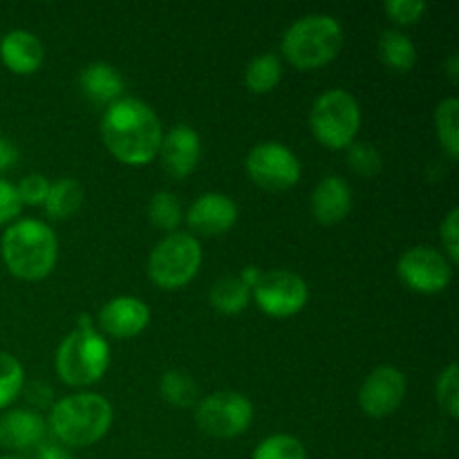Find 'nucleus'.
I'll list each match as a JSON object with an SVG mask.
<instances>
[{"label":"nucleus","instance_id":"obj_1","mask_svg":"<svg viewBox=\"0 0 459 459\" xmlns=\"http://www.w3.org/2000/svg\"><path fill=\"white\" fill-rule=\"evenodd\" d=\"M160 117L142 99L121 97L103 110L101 139L110 155L126 166H148L160 151Z\"/></svg>","mask_w":459,"mask_h":459},{"label":"nucleus","instance_id":"obj_2","mask_svg":"<svg viewBox=\"0 0 459 459\" xmlns=\"http://www.w3.org/2000/svg\"><path fill=\"white\" fill-rule=\"evenodd\" d=\"M112 426V406L97 393L63 397L49 411L48 430L65 448H85L101 442Z\"/></svg>","mask_w":459,"mask_h":459},{"label":"nucleus","instance_id":"obj_3","mask_svg":"<svg viewBox=\"0 0 459 459\" xmlns=\"http://www.w3.org/2000/svg\"><path fill=\"white\" fill-rule=\"evenodd\" d=\"M4 267L21 281H43L58 258V242L52 229L40 220H18L0 240Z\"/></svg>","mask_w":459,"mask_h":459},{"label":"nucleus","instance_id":"obj_4","mask_svg":"<svg viewBox=\"0 0 459 459\" xmlns=\"http://www.w3.org/2000/svg\"><path fill=\"white\" fill-rule=\"evenodd\" d=\"M110 366V345L90 316H81L76 330L61 341L54 368L63 384L85 388L103 379Z\"/></svg>","mask_w":459,"mask_h":459},{"label":"nucleus","instance_id":"obj_5","mask_svg":"<svg viewBox=\"0 0 459 459\" xmlns=\"http://www.w3.org/2000/svg\"><path fill=\"white\" fill-rule=\"evenodd\" d=\"M343 48V25L330 13L299 18L282 36V56L299 70H314L334 61Z\"/></svg>","mask_w":459,"mask_h":459},{"label":"nucleus","instance_id":"obj_6","mask_svg":"<svg viewBox=\"0 0 459 459\" xmlns=\"http://www.w3.org/2000/svg\"><path fill=\"white\" fill-rule=\"evenodd\" d=\"M361 128V108L348 90H327L314 101L309 130L330 151H348Z\"/></svg>","mask_w":459,"mask_h":459},{"label":"nucleus","instance_id":"obj_7","mask_svg":"<svg viewBox=\"0 0 459 459\" xmlns=\"http://www.w3.org/2000/svg\"><path fill=\"white\" fill-rule=\"evenodd\" d=\"M202 267V245L191 233H169L148 255V278L160 290H182Z\"/></svg>","mask_w":459,"mask_h":459},{"label":"nucleus","instance_id":"obj_8","mask_svg":"<svg viewBox=\"0 0 459 459\" xmlns=\"http://www.w3.org/2000/svg\"><path fill=\"white\" fill-rule=\"evenodd\" d=\"M254 421V406L236 390H218L195 403V424L215 439H233L247 433Z\"/></svg>","mask_w":459,"mask_h":459},{"label":"nucleus","instance_id":"obj_9","mask_svg":"<svg viewBox=\"0 0 459 459\" xmlns=\"http://www.w3.org/2000/svg\"><path fill=\"white\" fill-rule=\"evenodd\" d=\"M247 173L255 186L272 193L290 191L299 184L300 161L294 152L278 142L255 143L247 155Z\"/></svg>","mask_w":459,"mask_h":459},{"label":"nucleus","instance_id":"obj_10","mask_svg":"<svg viewBox=\"0 0 459 459\" xmlns=\"http://www.w3.org/2000/svg\"><path fill=\"white\" fill-rule=\"evenodd\" d=\"M251 299L267 316L290 318L305 309L309 300V287L299 273L290 269H272L263 272L260 281L251 290Z\"/></svg>","mask_w":459,"mask_h":459},{"label":"nucleus","instance_id":"obj_11","mask_svg":"<svg viewBox=\"0 0 459 459\" xmlns=\"http://www.w3.org/2000/svg\"><path fill=\"white\" fill-rule=\"evenodd\" d=\"M397 276L417 294H439L453 281V264L444 251L435 247H411L397 263Z\"/></svg>","mask_w":459,"mask_h":459},{"label":"nucleus","instance_id":"obj_12","mask_svg":"<svg viewBox=\"0 0 459 459\" xmlns=\"http://www.w3.org/2000/svg\"><path fill=\"white\" fill-rule=\"evenodd\" d=\"M406 375L399 368L379 366L366 377L359 388V406L372 420H384L399 411L406 399Z\"/></svg>","mask_w":459,"mask_h":459},{"label":"nucleus","instance_id":"obj_13","mask_svg":"<svg viewBox=\"0 0 459 459\" xmlns=\"http://www.w3.org/2000/svg\"><path fill=\"white\" fill-rule=\"evenodd\" d=\"M161 166L166 173L175 179H184L197 169L202 155V142L200 134L186 124H178L161 137L160 143Z\"/></svg>","mask_w":459,"mask_h":459},{"label":"nucleus","instance_id":"obj_14","mask_svg":"<svg viewBox=\"0 0 459 459\" xmlns=\"http://www.w3.org/2000/svg\"><path fill=\"white\" fill-rule=\"evenodd\" d=\"M148 323H151V309L142 299L117 296L99 309L94 325L101 327L112 339H133L146 330Z\"/></svg>","mask_w":459,"mask_h":459},{"label":"nucleus","instance_id":"obj_15","mask_svg":"<svg viewBox=\"0 0 459 459\" xmlns=\"http://www.w3.org/2000/svg\"><path fill=\"white\" fill-rule=\"evenodd\" d=\"M188 227L206 238L222 236L238 222V206L224 193H204L191 204L186 213Z\"/></svg>","mask_w":459,"mask_h":459},{"label":"nucleus","instance_id":"obj_16","mask_svg":"<svg viewBox=\"0 0 459 459\" xmlns=\"http://www.w3.org/2000/svg\"><path fill=\"white\" fill-rule=\"evenodd\" d=\"M48 437V424L34 411H9L0 417V446L9 451H31Z\"/></svg>","mask_w":459,"mask_h":459},{"label":"nucleus","instance_id":"obj_17","mask_svg":"<svg viewBox=\"0 0 459 459\" xmlns=\"http://www.w3.org/2000/svg\"><path fill=\"white\" fill-rule=\"evenodd\" d=\"M352 209V188L339 175H327L312 193V215L316 222L332 227L348 218Z\"/></svg>","mask_w":459,"mask_h":459},{"label":"nucleus","instance_id":"obj_18","mask_svg":"<svg viewBox=\"0 0 459 459\" xmlns=\"http://www.w3.org/2000/svg\"><path fill=\"white\" fill-rule=\"evenodd\" d=\"M0 58L13 74H34L45 61V48L36 34L27 30H12L0 40Z\"/></svg>","mask_w":459,"mask_h":459},{"label":"nucleus","instance_id":"obj_19","mask_svg":"<svg viewBox=\"0 0 459 459\" xmlns=\"http://www.w3.org/2000/svg\"><path fill=\"white\" fill-rule=\"evenodd\" d=\"M81 92L99 106H110L117 99H121L126 90V81L121 72L110 63H92L79 74Z\"/></svg>","mask_w":459,"mask_h":459},{"label":"nucleus","instance_id":"obj_20","mask_svg":"<svg viewBox=\"0 0 459 459\" xmlns=\"http://www.w3.org/2000/svg\"><path fill=\"white\" fill-rule=\"evenodd\" d=\"M379 58L385 67L399 74H408L417 63V48L403 31L385 30L379 36Z\"/></svg>","mask_w":459,"mask_h":459},{"label":"nucleus","instance_id":"obj_21","mask_svg":"<svg viewBox=\"0 0 459 459\" xmlns=\"http://www.w3.org/2000/svg\"><path fill=\"white\" fill-rule=\"evenodd\" d=\"M83 197H85V191L76 179L63 178L58 179V182L49 184V191L43 202V209L45 213L54 220L72 218V215L83 206Z\"/></svg>","mask_w":459,"mask_h":459},{"label":"nucleus","instance_id":"obj_22","mask_svg":"<svg viewBox=\"0 0 459 459\" xmlns=\"http://www.w3.org/2000/svg\"><path fill=\"white\" fill-rule=\"evenodd\" d=\"M209 300L215 312L233 316V314L245 312L251 300V290L238 276H224L213 282Z\"/></svg>","mask_w":459,"mask_h":459},{"label":"nucleus","instance_id":"obj_23","mask_svg":"<svg viewBox=\"0 0 459 459\" xmlns=\"http://www.w3.org/2000/svg\"><path fill=\"white\" fill-rule=\"evenodd\" d=\"M282 63L276 54H258L245 70V85L254 94H267L281 83Z\"/></svg>","mask_w":459,"mask_h":459},{"label":"nucleus","instance_id":"obj_24","mask_svg":"<svg viewBox=\"0 0 459 459\" xmlns=\"http://www.w3.org/2000/svg\"><path fill=\"white\" fill-rule=\"evenodd\" d=\"M160 394L175 408H191L197 403L200 388L193 377L184 370H166L160 379Z\"/></svg>","mask_w":459,"mask_h":459},{"label":"nucleus","instance_id":"obj_25","mask_svg":"<svg viewBox=\"0 0 459 459\" xmlns=\"http://www.w3.org/2000/svg\"><path fill=\"white\" fill-rule=\"evenodd\" d=\"M435 133L453 161L459 157V99L448 97L435 110Z\"/></svg>","mask_w":459,"mask_h":459},{"label":"nucleus","instance_id":"obj_26","mask_svg":"<svg viewBox=\"0 0 459 459\" xmlns=\"http://www.w3.org/2000/svg\"><path fill=\"white\" fill-rule=\"evenodd\" d=\"M148 220H151L152 227H157L160 231H178V227L184 220V211L178 195H173V193L169 191L155 193V195L151 197V202H148Z\"/></svg>","mask_w":459,"mask_h":459},{"label":"nucleus","instance_id":"obj_27","mask_svg":"<svg viewBox=\"0 0 459 459\" xmlns=\"http://www.w3.org/2000/svg\"><path fill=\"white\" fill-rule=\"evenodd\" d=\"M251 459H307L303 442L294 435H269L254 448Z\"/></svg>","mask_w":459,"mask_h":459},{"label":"nucleus","instance_id":"obj_28","mask_svg":"<svg viewBox=\"0 0 459 459\" xmlns=\"http://www.w3.org/2000/svg\"><path fill=\"white\" fill-rule=\"evenodd\" d=\"M25 385V370L13 354L0 352V411L21 394Z\"/></svg>","mask_w":459,"mask_h":459},{"label":"nucleus","instance_id":"obj_29","mask_svg":"<svg viewBox=\"0 0 459 459\" xmlns=\"http://www.w3.org/2000/svg\"><path fill=\"white\" fill-rule=\"evenodd\" d=\"M348 166L350 170H354L361 178H375L381 166H384V161H381V152L372 143L354 142L348 148Z\"/></svg>","mask_w":459,"mask_h":459},{"label":"nucleus","instance_id":"obj_30","mask_svg":"<svg viewBox=\"0 0 459 459\" xmlns=\"http://www.w3.org/2000/svg\"><path fill=\"white\" fill-rule=\"evenodd\" d=\"M437 403L448 417H459V370L457 363H448L446 370H442L437 379Z\"/></svg>","mask_w":459,"mask_h":459},{"label":"nucleus","instance_id":"obj_31","mask_svg":"<svg viewBox=\"0 0 459 459\" xmlns=\"http://www.w3.org/2000/svg\"><path fill=\"white\" fill-rule=\"evenodd\" d=\"M384 9L390 16V21L408 27L421 21V16L426 13V3L424 0H388Z\"/></svg>","mask_w":459,"mask_h":459},{"label":"nucleus","instance_id":"obj_32","mask_svg":"<svg viewBox=\"0 0 459 459\" xmlns=\"http://www.w3.org/2000/svg\"><path fill=\"white\" fill-rule=\"evenodd\" d=\"M49 179L40 173H31L27 178L21 179V184L16 186L18 197H21L22 206H43L45 197L49 191Z\"/></svg>","mask_w":459,"mask_h":459},{"label":"nucleus","instance_id":"obj_33","mask_svg":"<svg viewBox=\"0 0 459 459\" xmlns=\"http://www.w3.org/2000/svg\"><path fill=\"white\" fill-rule=\"evenodd\" d=\"M439 233H442L444 249H446V258L451 260V264L459 263V209L453 206L448 211V215L444 218L442 227H439Z\"/></svg>","mask_w":459,"mask_h":459},{"label":"nucleus","instance_id":"obj_34","mask_svg":"<svg viewBox=\"0 0 459 459\" xmlns=\"http://www.w3.org/2000/svg\"><path fill=\"white\" fill-rule=\"evenodd\" d=\"M21 197H18L16 186L7 179H0V227L13 222L21 215Z\"/></svg>","mask_w":459,"mask_h":459},{"label":"nucleus","instance_id":"obj_35","mask_svg":"<svg viewBox=\"0 0 459 459\" xmlns=\"http://www.w3.org/2000/svg\"><path fill=\"white\" fill-rule=\"evenodd\" d=\"M36 459H72V453L63 444L45 439L40 446H36Z\"/></svg>","mask_w":459,"mask_h":459},{"label":"nucleus","instance_id":"obj_36","mask_svg":"<svg viewBox=\"0 0 459 459\" xmlns=\"http://www.w3.org/2000/svg\"><path fill=\"white\" fill-rule=\"evenodd\" d=\"M16 160H18L16 146H13L12 142H7V139L0 134V173L7 169H12V166L16 164Z\"/></svg>","mask_w":459,"mask_h":459},{"label":"nucleus","instance_id":"obj_37","mask_svg":"<svg viewBox=\"0 0 459 459\" xmlns=\"http://www.w3.org/2000/svg\"><path fill=\"white\" fill-rule=\"evenodd\" d=\"M260 276H263V269H258V267H254V264H251V267L242 269V273L238 278H240V281L245 282V285L249 287V290H254L255 282L260 281Z\"/></svg>","mask_w":459,"mask_h":459},{"label":"nucleus","instance_id":"obj_38","mask_svg":"<svg viewBox=\"0 0 459 459\" xmlns=\"http://www.w3.org/2000/svg\"><path fill=\"white\" fill-rule=\"evenodd\" d=\"M457 72H459V56H457V54H453V56L448 58V76H451L453 83H457V81H459Z\"/></svg>","mask_w":459,"mask_h":459},{"label":"nucleus","instance_id":"obj_39","mask_svg":"<svg viewBox=\"0 0 459 459\" xmlns=\"http://www.w3.org/2000/svg\"><path fill=\"white\" fill-rule=\"evenodd\" d=\"M0 459H21V457H12V455H4V457H0Z\"/></svg>","mask_w":459,"mask_h":459}]
</instances>
